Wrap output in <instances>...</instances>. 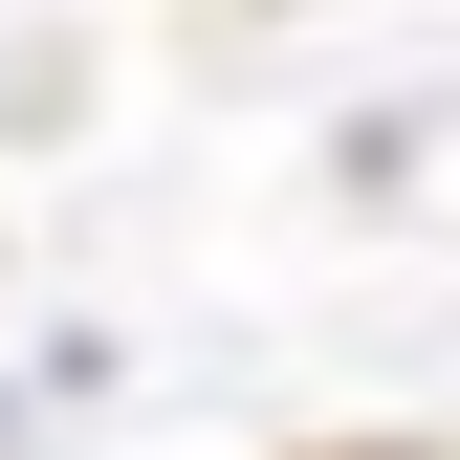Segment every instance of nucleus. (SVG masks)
Masks as SVG:
<instances>
[]
</instances>
